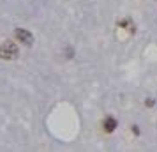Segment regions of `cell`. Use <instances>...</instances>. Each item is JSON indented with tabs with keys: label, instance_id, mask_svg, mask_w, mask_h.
I'll return each instance as SVG.
<instances>
[{
	"label": "cell",
	"instance_id": "1",
	"mask_svg": "<svg viewBox=\"0 0 157 152\" xmlns=\"http://www.w3.org/2000/svg\"><path fill=\"white\" fill-rule=\"evenodd\" d=\"M20 55V50H18V46H16L13 41H6V43L0 46V58H4V60H13Z\"/></svg>",
	"mask_w": 157,
	"mask_h": 152
},
{
	"label": "cell",
	"instance_id": "2",
	"mask_svg": "<svg viewBox=\"0 0 157 152\" xmlns=\"http://www.w3.org/2000/svg\"><path fill=\"white\" fill-rule=\"evenodd\" d=\"M14 37L23 43L25 46H32L34 44V36H32V32L30 30H25V29H16L14 30Z\"/></svg>",
	"mask_w": 157,
	"mask_h": 152
},
{
	"label": "cell",
	"instance_id": "3",
	"mask_svg": "<svg viewBox=\"0 0 157 152\" xmlns=\"http://www.w3.org/2000/svg\"><path fill=\"white\" fill-rule=\"evenodd\" d=\"M118 127V122H117V119L115 117H106L104 119V122H102V129H104V133H113L115 129Z\"/></svg>",
	"mask_w": 157,
	"mask_h": 152
},
{
	"label": "cell",
	"instance_id": "4",
	"mask_svg": "<svg viewBox=\"0 0 157 152\" xmlns=\"http://www.w3.org/2000/svg\"><path fill=\"white\" fill-rule=\"evenodd\" d=\"M145 104H147V106H148V108H152V106H154V104H155V99H152V97H148V99H147V101H145Z\"/></svg>",
	"mask_w": 157,
	"mask_h": 152
},
{
	"label": "cell",
	"instance_id": "5",
	"mask_svg": "<svg viewBox=\"0 0 157 152\" xmlns=\"http://www.w3.org/2000/svg\"><path fill=\"white\" fill-rule=\"evenodd\" d=\"M140 133H141L140 127H138V126H132V134H134V136H140Z\"/></svg>",
	"mask_w": 157,
	"mask_h": 152
}]
</instances>
